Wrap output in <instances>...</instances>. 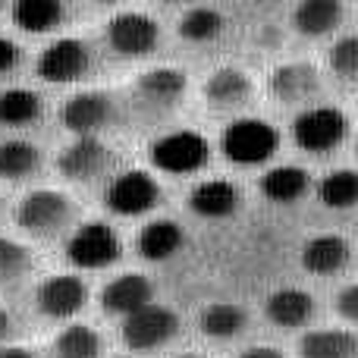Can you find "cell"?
<instances>
[{
  "mask_svg": "<svg viewBox=\"0 0 358 358\" xmlns=\"http://www.w3.org/2000/svg\"><path fill=\"white\" fill-rule=\"evenodd\" d=\"M349 132V120L340 107H305L302 113L292 123V138L302 151H311V155H324V151H334L336 145H343Z\"/></svg>",
  "mask_w": 358,
  "mask_h": 358,
  "instance_id": "2",
  "label": "cell"
},
{
  "mask_svg": "<svg viewBox=\"0 0 358 358\" xmlns=\"http://www.w3.org/2000/svg\"><path fill=\"white\" fill-rule=\"evenodd\" d=\"M173 358H208V355H201V352H179Z\"/></svg>",
  "mask_w": 358,
  "mask_h": 358,
  "instance_id": "38",
  "label": "cell"
},
{
  "mask_svg": "<svg viewBox=\"0 0 358 358\" xmlns=\"http://www.w3.org/2000/svg\"><path fill=\"white\" fill-rule=\"evenodd\" d=\"M16 63H19V48L10 38H0V73H10Z\"/></svg>",
  "mask_w": 358,
  "mask_h": 358,
  "instance_id": "34",
  "label": "cell"
},
{
  "mask_svg": "<svg viewBox=\"0 0 358 358\" xmlns=\"http://www.w3.org/2000/svg\"><path fill=\"white\" fill-rule=\"evenodd\" d=\"M123 343L132 352H148V349H161L179 334V317L164 305L151 302L145 308L132 311L123 317Z\"/></svg>",
  "mask_w": 358,
  "mask_h": 358,
  "instance_id": "4",
  "label": "cell"
},
{
  "mask_svg": "<svg viewBox=\"0 0 358 358\" xmlns=\"http://www.w3.org/2000/svg\"><path fill=\"white\" fill-rule=\"evenodd\" d=\"M242 195L229 179H204L192 189L189 195V208L195 210L198 217H229L236 208H239Z\"/></svg>",
  "mask_w": 358,
  "mask_h": 358,
  "instance_id": "16",
  "label": "cell"
},
{
  "mask_svg": "<svg viewBox=\"0 0 358 358\" xmlns=\"http://www.w3.org/2000/svg\"><path fill=\"white\" fill-rule=\"evenodd\" d=\"M57 358H101V336L85 324H69L54 340Z\"/></svg>",
  "mask_w": 358,
  "mask_h": 358,
  "instance_id": "30",
  "label": "cell"
},
{
  "mask_svg": "<svg viewBox=\"0 0 358 358\" xmlns=\"http://www.w3.org/2000/svg\"><path fill=\"white\" fill-rule=\"evenodd\" d=\"M267 321L277 327H302L315 315V299L305 289H277L264 305Z\"/></svg>",
  "mask_w": 358,
  "mask_h": 358,
  "instance_id": "19",
  "label": "cell"
},
{
  "mask_svg": "<svg viewBox=\"0 0 358 358\" xmlns=\"http://www.w3.org/2000/svg\"><path fill=\"white\" fill-rule=\"evenodd\" d=\"M336 311H340V315L346 317L349 324L358 321V286L355 283H349L346 289L336 296Z\"/></svg>",
  "mask_w": 358,
  "mask_h": 358,
  "instance_id": "33",
  "label": "cell"
},
{
  "mask_svg": "<svg viewBox=\"0 0 358 358\" xmlns=\"http://www.w3.org/2000/svg\"><path fill=\"white\" fill-rule=\"evenodd\" d=\"M223 31V13L214 6H192L179 16V35L185 41H214Z\"/></svg>",
  "mask_w": 358,
  "mask_h": 358,
  "instance_id": "29",
  "label": "cell"
},
{
  "mask_svg": "<svg viewBox=\"0 0 358 358\" xmlns=\"http://www.w3.org/2000/svg\"><path fill=\"white\" fill-rule=\"evenodd\" d=\"M138 92H142V98H148L151 104L170 107V104H176L179 94L185 92V73L182 69H173V66L148 69V73H142V79H138Z\"/></svg>",
  "mask_w": 358,
  "mask_h": 358,
  "instance_id": "24",
  "label": "cell"
},
{
  "mask_svg": "<svg viewBox=\"0 0 358 358\" xmlns=\"http://www.w3.org/2000/svg\"><path fill=\"white\" fill-rule=\"evenodd\" d=\"M277 129L264 120H233V123L223 129L220 136V151L227 161L242 164V167H252V164H264L267 157L277 151Z\"/></svg>",
  "mask_w": 358,
  "mask_h": 358,
  "instance_id": "1",
  "label": "cell"
},
{
  "mask_svg": "<svg viewBox=\"0 0 358 358\" xmlns=\"http://www.w3.org/2000/svg\"><path fill=\"white\" fill-rule=\"evenodd\" d=\"M321 88V76L311 63H286L271 76V92L283 104H308Z\"/></svg>",
  "mask_w": 358,
  "mask_h": 358,
  "instance_id": "14",
  "label": "cell"
},
{
  "mask_svg": "<svg viewBox=\"0 0 358 358\" xmlns=\"http://www.w3.org/2000/svg\"><path fill=\"white\" fill-rule=\"evenodd\" d=\"M13 336V317L0 308V346H6V340Z\"/></svg>",
  "mask_w": 358,
  "mask_h": 358,
  "instance_id": "36",
  "label": "cell"
},
{
  "mask_svg": "<svg viewBox=\"0 0 358 358\" xmlns=\"http://www.w3.org/2000/svg\"><path fill=\"white\" fill-rule=\"evenodd\" d=\"M0 358H35L22 346H0Z\"/></svg>",
  "mask_w": 358,
  "mask_h": 358,
  "instance_id": "37",
  "label": "cell"
},
{
  "mask_svg": "<svg viewBox=\"0 0 358 358\" xmlns=\"http://www.w3.org/2000/svg\"><path fill=\"white\" fill-rule=\"evenodd\" d=\"M29 264H31L29 248L0 236V286H3V283H16V280L29 271Z\"/></svg>",
  "mask_w": 358,
  "mask_h": 358,
  "instance_id": "31",
  "label": "cell"
},
{
  "mask_svg": "<svg viewBox=\"0 0 358 358\" xmlns=\"http://www.w3.org/2000/svg\"><path fill=\"white\" fill-rule=\"evenodd\" d=\"M104 198L113 214L136 217V214L151 210L155 204H161V185L155 182L151 173H145V170H129V173H120L107 185Z\"/></svg>",
  "mask_w": 358,
  "mask_h": 358,
  "instance_id": "7",
  "label": "cell"
},
{
  "mask_svg": "<svg viewBox=\"0 0 358 358\" xmlns=\"http://www.w3.org/2000/svg\"><path fill=\"white\" fill-rule=\"evenodd\" d=\"M73 217V204L63 192L54 189H35L19 201L16 208V220L25 233L38 236V239H50L57 236Z\"/></svg>",
  "mask_w": 358,
  "mask_h": 358,
  "instance_id": "3",
  "label": "cell"
},
{
  "mask_svg": "<svg viewBox=\"0 0 358 358\" xmlns=\"http://www.w3.org/2000/svg\"><path fill=\"white\" fill-rule=\"evenodd\" d=\"M138 255L148 261H167L182 245V227L176 220H151L138 233Z\"/></svg>",
  "mask_w": 358,
  "mask_h": 358,
  "instance_id": "22",
  "label": "cell"
},
{
  "mask_svg": "<svg viewBox=\"0 0 358 358\" xmlns=\"http://www.w3.org/2000/svg\"><path fill=\"white\" fill-rule=\"evenodd\" d=\"M38 164H41V151L31 142L22 138H13V142L0 145V176L6 179H22L29 173H35Z\"/></svg>",
  "mask_w": 358,
  "mask_h": 358,
  "instance_id": "27",
  "label": "cell"
},
{
  "mask_svg": "<svg viewBox=\"0 0 358 358\" xmlns=\"http://www.w3.org/2000/svg\"><path fill=\"white\" fill-rule=\"evenodd\" d=\"M248 98H252V82L242 69L223 66L204 82V101L214 110H236V107L248 104Z\"/></svg>",
  "mask_w": 358,
  "mask_h": 358,
  "instance_id": "15",
  "label": "cell"
},
{
  "mask_svg": "<svg viewBox=\"0 0 358 358\" xmlns=\"http://www.w3.org/2000/svg\"><path fill=\"white\" fill-rule=\"evenodd\" d=\"M343 13H346V6H343L340 0H302V3L292 10V25H296L302 35L321 38L343 22Z\"/></svg>",
  "mask_w": 358,
  "mask_h": 358,
  "instance_id": "18",
  "label": "cell"
},
{
  "mask_svg": "<svg viewBox=\"0 0 358 358\" xmlns=\"http://www.w3.org/2000/svg\"><path fill=\"white\" fill-rule=\"evenodd\" d=\"M88 66H92V54L79 38H57L38 57V76L44 82H57V85L82 79Z\"/></svg>",
  "mask_w": 358,
  "mask_h": 358,
  "instance_id": "8",
  "label": "cell"
},
{
  "mask_svg": "<svg viewBox=\"0 0 358 358\" xmlns=\"http://www.w3.org/2000/svg\"><path fill=\"white\" fill-rule=\"evenodd\" d=\"M239 358H286V355L273 346H252L245 352H239Z\"/></svg>",
  "mask_w": 358,
  "mask_h": 358,
  "instance_id": "35",
  "label": "cell"
},
{
  "mask_svg": "<svg viewBox=\"0 0 358 358\" xmlns=\"http://www.w3.org/2000/svg\"><path fill=\"white\" fill-rule=\"evenodd\" d=\"M41 117V98L29 88H10L0 94V123L3 126H25Z\"/></svg>",
  "mask_w": 358,
  "mask_h": 358,
  "instance_id": "28",
  "label": "cell"
},
{
  "mask_svg": "<svg viewBox=\"0 0 358 358\" xmlns=\"http://www.w3.org/2000/svg\"><path fill=\"white\" fill-rule=\"evenodd\" d=\"M330 69L340 76L343 82H352L358 76V38H343L330 50Z\"/></svg>",
  "mask_w": 358,
  "mask_h": 358,
  "instance_id": "32",
  "label": "cell"
},
{
  "mask_svg": "<svg viewBox=\"0 0 358 358\" xmlns=\"http://www.w3.org/2000/svg\"><path fill=\"white\" fill-rule=\"evenodd\" d=\"M35 302L41 308V315L48 317H73L85 308L88 302V286L73 273H54L48 277L35 292Z\"/></svg>",
  "mask_w": 358,
  "mask_h": 358,
  "instance_id": "10",
  "label": "cell"
},
{
  "mask_svg": "<svg viewBox=\"0 0 358 358\" xmlns=\"http://www.w3.org/2000/svg\"><path fill=\"white\" fill-rule=\"evenodd\" d=\"M110 164V148H107L101 138H76L73 145H66L60 155V161H57V167H60V173L66 179H94L101 173V170Z\"/></svg>",
  "mask_w": 358,
  "mask_h": 358,
  "instance_id": "13",
  "label": "cell"
},
{
  "mask_svg": "<svg viewBox=\"0 0 358 358\" xmlns=\"http://www.w3.org/2000/svg\"><path fill=\"white\" fill-rule=\"evenodd\" d=\"M245 308L233 302H214L208 308H201L198 315V327L204 336H214V340H229V336H239L245 330Z\"/></svg>",
  "mask_w": 358,
  "mask_h": 358,
  "instance_id": "23",
  "label": "cell"
},
{
  "mask_svg": "<svg viewBox=\"0 0 358 358\" xmlns=\"http://www.w3.org/2000/svg\"><path fill=\"white\" fill-rule=\"evenodd\" d=\"M355 352L352 330H311L299 340V358H355Z\"/></svg>",
  "mask_w": 358,
  "mask_h": 358,
  "instance_id": "20",
  "label": "cell"
},
{
  "mask_svg": "<svg viewBox=\"0 0 358 358\" xmlns=\"http://www.w3.org/2000/svg\"><path fill=\"white\" fill-rule=\"evenodd\" d=\"M113 113V104L104 92H79L63 104V126L76 132L79 138H98V132L107 126Z\"/></svg>",
  "mask_w": 358,
  "mask_h": 358,
  "instance_id": "11",
  "label": "cell"
},
{
  "mask_svg": "<svg viewBox=\"0 0 358 358\" xmlns=\"http://www.w3.org/2000/svg\"><path fill=\"white\" fill-rule=\"evenodd\" d=\"M66 258L82 271H101L120 258V236L101 220L82 223L66 242Z\"/></svg>",
  "mask_w": 358,
  "mask_h": 358,
  "instance_id": "5",
  "label": "cell"
},
{
  "mask_svg": "<svg viewBox=\"0 0 358 358\" xmlns=\"http://www.w3.org/2000/svg\"><path fill=\"white\" fill-rule=\"evenodd\" d=\"M157 38V22L148 16V13H138V10H126V13H117L107 25V41L117 54L123 57H145L155 50Z\"/></svg>",
  "mask_w": 358,
  "mask_h": 358,
  "instance_id": "9",
  "label": "cell"
},
{
  "mask_svg": "<svg viewBox=\"0 0 358 358\" xmlns=\"http://www.w3.org/2000/svg\"><path fill=\"white\" fill-rule=\"evenodd\" d=\"M208 142L192 129H179L151 145V164L164 173H195L208 164Z\"/></svg>",
  "mask_w": 358,
  "mask_h": 358,
  "instance_id": "6",
  "label": "cell"
},
{
  "mask_svg": "<svg viewBox=\"0 0 358 358\" xmlns=\"http://www.w3.org/2000/svg\"><path fill=\"white\" fill-rule=\"evenodd\" d=\"M308 189V173L302 167H273L261 176V192L264 198L277 204H292Z\"/></svg>",
  "mask_w": 358,
  "mask_h": 358,
  "instance_id": "25",
  "label": "cell"
},
{
  "mask_svg": "<svg viewBox=\"0 0 358 358\" xmlns=\"http://www.w3.org/2000/svg\"><path fill=\"white\" fill-rule=\"evenodd\" d=\"M317 198L334 210H346L358 201V173L355 170H330L317 182Z\"/></svg>",
  "mask_w": 358,
  "mask_h": 358,
  "instance_id": "26",
  "label": "cell"
},
{
  "mask_svg": "<svg viewBox=\"0 0 358 358\" xmlns=\"http://www.w3.org/2000/svg\"><path fill=\"white\" fill-rule=\"evenodd\" d=\"M63 16H66V6L60 0H16L13 3V22L31 35L54 31L63 22Z\"/></svg>",
  "mask_w": 358,
  "mask_h": 358,
  "instance_id": "21",
  "label": "cell"
},
{
  "mask_svg": "<svg viewBox=\"0 0 358 358\" xmlns=\"http://www.w3.org/2000/svg\"><path fill=\"white\" fill-rule=\"evenodd\" d=\"M151 305V280L145 273H120L101 289V308L107 315H132V311Z\"/></svg>",
  "mask_w": 358,
  "mask_h": 358,
  "instance_id": "12",
  "label": "cell"
},
{
  "mask_svg": "<svg viewBox=\"0 0 358 358\" xmlns=\"http://www.w3.org/2000/svg\"><path fill=\"white\" fill-rule=\"evenodd\" d=\"M349 255H352V248H349V242L343 236H334V233L315 236L302 248V267L327 277V273H340L349 264Z\"/></svg>",
  "mask_w": 358,
  "mask_h": 358,
  "instance_id": "17",
  "label": "cell"
}]
</instances>
